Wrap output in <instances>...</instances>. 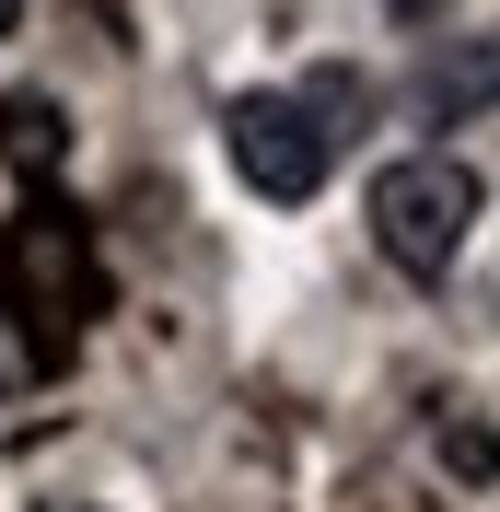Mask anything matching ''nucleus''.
<instances>
[{"label": "nucleus", "instance_id": "1", "mask_svg": "<svg viewBox=\"0 0 500 512\" xmlns=\"http://www.w3.org/2000/svg\"><path fill=\"white\" fill-rule=\"evenodd\" d=\"M373 245L396 256L407 280H442L454 256H466V233H477V175L454 152H407V163H384L373 175Z\"/></svg>", "mask_w": 500, "mask_h": 512}, {"label": "nucleus", "instance_id": "2", "mask_svg": "<svg viewBox=\"0 0 500 512\" xmlns=\"http://www.w3.org/2000/svg\"><path fill=\"white\" fill-rule=\"evenodd\" d=\"M221 140H233V175H245L256 198H280V210H303V198L326 187V163H338V128L314 117L303 94H245L221 117Z\"/></svg>", "mask_w": 500, "mask_h": 512}, {"label": "nucleus", "instance_id": "3", "mask_svg": "<svg viewBox=\"0 0 500 512\" xmlns=\"http://www.w3.org/2000/svg\"><path fill=\"white\" fill-rule=\"evenodd\" d=\"M0 140H12L24 163H47V152H59V117H47L35 94H12V105H0Z\"/></svg>", "mask_w": 500, "mask_h": 512}, {"label": "nucleus", "instance_id": "4", "mask_svg": "<svg viewBox=\"0 0 500 512\" xmlns=\"http://www.w3.org/2000/svg\"><path fill=\"white\" fill-rule=\"evenodd\" d=\"M12 384H24V350H12V338H0V408H12Z\"/></svg>", "mask_w": 500, "mask_h": 512}, {"label": "nucleus", "instance_id": "5", "mask_svg": "<svg viewBox=\"0 0 500 512\" xmlns=\"http://www.w3.org/2000/svg\"><path fill=\"white\" fill-rule=\"evenodd\" d=\"M384 12H407V24H442V0H384Z\"/></svg>", "mask_w": 500, "mask_h": 512}, {"label": "nucleus", "instance_id": "6", "mask_svg": "<svg viewBox=\"0 0 500 512\" xmlns=\"http://www.w3.org/2000/svg\"><path fill=\"white\" fill-rule=\"evenodd\" d=\"M12 24H24V0H0V35H12Z\"/></svg>", "mask_w": 500, "mask_h": 512}, {"label": "nucleus", "instance_id": "7", "mask_svg": "<svg viewBox=\"0 0 500 512\" xmlns=\"http://www.w3.org/2000/svg\"><path fill=\"white\" fill-rule=\"evenodd\" d=\"M47 512H82V501H47Z\"/></svg>", "mask_w": 500, "mask_h": 512}]
</instances>
